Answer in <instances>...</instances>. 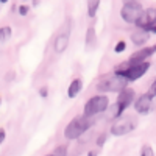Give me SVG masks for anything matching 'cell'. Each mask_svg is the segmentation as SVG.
<instances>
[{
    "label": "cell",
    "mask_w": 156,
    "mask_h": 156,
    "mask_svg": "<svg viewBox=\"0 0 156 156\" xmlns=\"http://www.w3.org/2000/svg\"><path fill=\"white\" fill-rule=\"evenodd\" d=\"M147 94H148V95H150L151 98H153V97L156 95V80H154V81L151 83V86H150V90H148Z\"/></svg>",
    "instance_id": "ffe728a7"
},
{
    "label": "cell",
    "mask_w": 156,
    "mask_h": 156,
    "mask_svg": "<svg viewBox=\"0 0 156 156\" xmlns=\"http://www.w3.org/2000/svg\"><path fill=\"white\" fill-rule=\"evenodd\" d=\"M142 5L139 2H136V0H131V2H126L122 9H120V16L122 19L126 22V23H136V20L140 17L142 14Z\"/></svg>",
    "instance_id": "8992f818"
},
{
    "label": "cell",
    "mask_w": 156,
    "mask_h": 156,
    "mask_svg": "<svg viewBox=\"0 0 156 156\" xmlns=\"http://www.w3.org/2000/svg\"><path fill=\"white\" fill-rule=\"evenodd\" d=\"M108 97L106 95H95V97H90L86 105H84V115L86 117H92L98 112H103L108 108Z\"/></svg>",
    "instance_id": "5b68a950"
},
{
    "label": "cell",
    "mask_w": 156,
    "mask_h": 156,
    "mask_svg": "<svg viewBox=\"0 0 156 156\" xmlns=\"http://www.w3.org/2000/svg\"><path fill=\"white\" fill-rule=\"evenodd\" d=\"M134 100V90L131 87H125L119 92V97H117V103H115V117H120L128 106L133 103Z\"/></svg>",
    "instance_id": "52a82bcc"
},
{
    "label": "cell",
    "mask_w": 156,
    "mask_h": 156,
    "mask_svg": "<svg viewBox=\"0 0 156 156\" xmlns=\"http://www.w3.org/2000/svg\"><path fill=\"white\" fill-rule=\"evenodd\" d=\"M9 37H11V27H2L0 28V41L6 42V41H9Z\"/></svg>",
    "instance_id": "2e32d148"
},
{
    "label": "cell",
    "mask_w": 156,
    "mask_h": 156,
    "mask_svg": "<svg viewBox=\"0 0 156 156\" xmlns=\"http://www.w3.org/2000/svg\"><path fill=\"white\" fill-rule=\"evenodd\" d=\"M5 137H6V131L3 128H0V145L3 144V140H5Z\"/></svg>",
    "instance_id": "603a6c76"
},
{
    "label": "cell",
    "mask_w": 156,
    "mask_h": 156,
    "mask_svg": "<svg viewBox=\"0 0 156 156\" xmlns=\"http://www.w3.org/2000/svg\"><path fill=\"white\" fill-rule=\"evenodd\" d=\"M87 128H89V117L78 115L69 122V125L64 129V136H66V139H70V140L78 139L87 131Z\"/></svg>",
    "instance_id": "3957f363"
},
{
    "label": "cell",
    "mask_w": 156,
    "mask_h": 156,
    "mask_svg": "<svg viewBox=\"0 0 156 156\" xmlns=\"http://www.w3.org/2000/svg\"><path fill=\"white\" fill-rule=\"evenodd\" d=\"M136 125H137V120L131 115L117 117V122L111 126V134L112 136H125L128 133H131L136 128Z\"/></svg>",
    "instance_id": "277c9868"
},
{
    "label": "cell",
    "mask_w": 156,
    "mask_h": 156,
    "mask_svg": "<svg viewBox=\"0 0 156 156\" xmlns=\"http://www.w3.org/2000/svg\"><path fill=\"white\" fill-rule=\"evenodd\" d=\"M151 97L148 94H144V95H140L136 101H134V109L140 114V115H145L150 112L151 109Z\"/></svg>",
    "instance_id": "9c48e42d"
},
{
    "label": "cell",
    "mask_w": 156,
    "mask_h": 156,
    "mask_svg": "<svg viewBox=\"0 0 156 156\" xmlns=\"http://www.w3.org/2000/svg\"><path fill=\"white\" fill-rule=\"evenodd\" d=\"M0 103H2V98H0Z\"/></svg>",
    "instance_id": "f1b7e54d"
},
{
    "label": "cell",
    "mask_w": 156,
    "mask_h": 156,
    "mask_svg": "<svg viewBox=\"0 0 156 156\" xmlns=\"http://www.w3.org/2000/svg\"><path fill=\"white\" fill-rule=\"evenodd\" d=\"M98 6H100V0H87V16L94 17L97 14Z\"/></svg>",
    "instance_id": "5bb4252c"
},
{
    "label": "cell",
    "mask_w": 156,
    "mask_h": 156,
    "mask_svg": "<svg viewBox=\"0 0 156 156\" xmlns=\"http://www.w3.org/2000/svg\"><path fill=\"white\" fill-rule=\"evenodd\" d=\"M51 154L53 156H66L67 154V145H58Z\"/></svg>",
    "instance_id": "e0dca14e"
},
{
    "label": "cell",
    "mask_w": 156,
    "mask_h": 156,
    "mask_svg": "<svg viewBox=\"0 0 156 156\" xmlns=\"http://www.w3.org/2000/svg\"><path fill=\"white\" fill-rule=\"evenodd\" d=\"M105 142H106V134H100V136H98V140H97V145L101 147Z\"/></svg>",
    "instance_id": "7402d4cb"
},
{
    "label": "cell",
    "mask_w": 156,
    "mask_h": 156,
    "mask_svg": "<svg viewBox=\"0 0 156 156\" xmlns=\"http://www.w3.org/2000/svg\"><path fill=\"white\" fill-rule=\"evenodd\" d=\"M95 42V28L89 27L86 31V45H92Z\"/></svg>",
    "instance_id": "9a60e30c"
},
{
    "label": "cell",
    "mask_w": 156,
    "mask_h": 156,
    "mask_svg": "<svg viewBox=\"0 0 156 156\" xmlns=\"http://www.w3.org/2000/svg\"><path fill=\"white\" fill-rule=\"evenodd\" d=\"M148 37H150V31L148 30H144V28H137L131 33V41L133 44L136 45H142V44H145L148 41Z\"/></svg>",
    "instance_id": "7c38bea8"
},
{
    "label": "cell",
    "mask_w": 156,
    "mask_h": 156,
    "mask_svg": "<svg viewBox=\"0 0 156 156\" xmlns=\"http://www.w3.org/2000/svg\"><path fill=\"white\" fill-rule=\"evenodd\" d=\"M128 86V80L123 78L122 75H111V76H105L97 83V90L100 92H120L122 89H125Z\"/></svg>",
    "instance_id": "7a4b0ae2"
},
{
    "label": "cell",
    "mask_w": 156,
    "mask_h": 156,
    "mask_svg": "<svg viewBox=\"0 0 156 156\" xmlns=\"http://www.w3.org/2000/svg\"><path fill=\"white\" fill-rule=\"evenodd\" d=\"M156 25V8H148L142 11L140 17L136 20V27L137 28H144V30H151Z\"/></svg>",
    "instance_id": "ba28073f"
},
{
    "label": "cell",
    "mask_w": 156,
    "mask_h": 156,
    "mask_svg": "<svg viewBox=\"0 0 156 156\" xmlns=\"http://www.w3.org/2000/svg\"><path fill=\"white\" fill-rule=\"evenodd\" d=\"M140 156H154V151L150 145H144L140 150Z\"/></svg>",
    "instance_id": "ac0fdd59"
},
{
    "label": "cell",
    "mask_w": 156,
    "mask_h": 156,
    "mask_svg": "<svg viewBox=\"0 0 156 156\" xmlns=\"http://www.w3.org/2000/svg\"><path fill=\"white\" fill-rule=\"evenodd\" d=\"M39 94H41V97H47V87H42L39 90Z\"/></svg>",
    "instance_id": "cb8c5ba5"
},
{
    "label": "cell",
    "mask_w": 156,
    "mask_h": 156,
    "mask_svg": "<svg viewBox=\"0 0 156 156\" xmlns=\"http://www.w3.org/2000/svg\"><path fill=\"white\" fill-rule=\"evenodd\" d=\"M27 12H28V6H27V5H20V6H19V14H20V16H25Z\"/></svg>",
    "instance_id": "44dd1931"
},
{
    "label": "cell",
    "mask_w": 156,
    "mask_h": 156,
    "mask_svg": "<svg viewBox=\"0 0 156 156\" xmlns=\"http://www.w3.org/2000/svg\"><path fill=\"white\" fill-rule=\"evenodd\" d=\"M0 2H2V3H6V2H8V0H0Z\"/></svg>",
    "instance_id": "4316f807"
},
{
    "label": "cell",
    "mask_w": 156,
    "mask_h": 156,
    "mask_svg": "<svg viewBox=\"0 0 156 156\" xmlns=\"http://www.w3.org/2000/svg\"><path fill=\"white\" fill-rule=\"evenodd\" d=\"M125 48H126V42L125 41H119L115 44V47H114V51H115V53H122Z\"/></svg>",
    "instance_id": "d6986e66"
},
{
    "label": "cell",
    "mask_w": 156,
    "mask_h": 156,
    "mask_svg": "<svg viewBox=\"0 0 156 156\" xmlns=\"http://www.w3.org/2000/svg\"><path fill=\"white\" fill-rule=\"evenodd\" d=\"M69 47V33H61L56 36L55 42H53V48L56 53H62L66 51V48Z\"/></svg>",
    "instance_id": "8fae6325"
},
{
    "label": "cell",
    "mask_w": 156,
    "mask_h": 156,
    "mask_svg": "<svg viewBox=\"0 0 156 156\" xmlns=\"http://www.w3.org/2000/svg\"><path fill=\"white\" fill-rule=\"evenodd\" d=\"M156 51V45L153 47H147V48H142L139 51H136V53H133L131 56H129V62H144L147 58H150L153 53Z\"/></svg>",
    "instance_id": "30bf717a"
},
{
    "label": "cell",
    "mask_w": 156,
    "mask_h": 156,
    "mask_svg": "<svg viewBox=\"0 0 156 156\" xmlns=\"http://www.w3.org/2000/svg\"><path fill=\"white\" fill-rule=\"evenodd\" d=\"M148 69H150V62H147V61H144V62L125 61V62L120 64L119 67H115V73L122 75L123 78H126L128 81H136L137 78H140Z\"/></svg>",
    "instance_id": "6da1fadb"
},
{
    "label": "cell",
    "mask_w": 156,
    "mask_h": 156,
    "mask_svg": "<svg viewBox=\"0 0 156 156\" xmlns=\"http://www.w3.org/2000/svg\"><path fill=\"white\" fill-rule=\"evenodd\" d=\"M81 89H83V81L80 80V78H75V80L70 83L69 89H67V95L70 98H75V97H78V94L81 92Z\"/></svg>",
    "instance_id": "4fadbf2b"
},
{
    "label": "cell",
    "mask_w": 156,
    "mask_h": 156,
    "mask_svg": "<svg viewBox=\"0 0 156 156\" xmlns=\"http://www.w3.org/2000/svg\"><path fill=\"white\" fill-rule=\"evenodd\" d=\"M87 156H97V151H89Z\"/></svg>",
    "instance_id": "d4e9b609"
},
{
    "label": "cell",
    "mask_w": 156,
    "mask_h": 156,
    "mask_svg": "<svg viewBox=\"0 0 156 156\" xmlns=\"http://www.w3.org/2000/svg\"><path fill=\"white\" fill-rule=\"evenodd\" d=\"M150 33H153V34H156V25H154V27L150 30Z\"/></svg>",
    "instance_id": "484cf974"
},
{
    "label": "cell",
    "mask_w": 156,
    "mask_h": 156,
    "mask_svg": "<svg viewBox=\"0 0 156 156\" xmlns=\"http://www.w3.org/2000/svg\"><path fill=\"white\" fill-rule=\"evenodd\" d=\"M45 156H53V154H45Z\"/></svg>",
    "instance_id": "83f0119b"
}]
</instances>
